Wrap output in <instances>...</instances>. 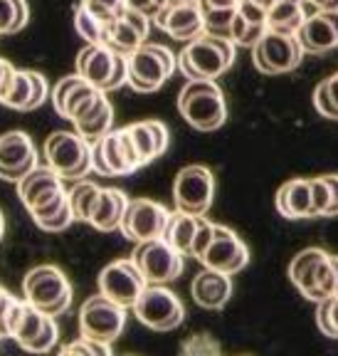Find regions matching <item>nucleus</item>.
<instances>
[{
    "label": "nucleus",
    "instance_id": "412c9836",
    "mask_svg": "<svg viewBox=\"0 0 338 356\" xmlns=\"http://www.w3.org/2000/svg\"><path fill=\"white\" fill-rule=\"evenodd\" d=\"M67 193L65 191V178L50 166H37L28 173L25 178L17 181V198L22 200V206L30 211L44 206L47 200L57 198V195Z\"/></svg>",
    "mask_w": 338,
    "mask_h": 356
},
{
    "label": "nucleus",
    "instance_id": "ddd939ff",
    "mask_svg": "<svg viewBox=\"0 0 338 356\" xmlns=\"http://www.w3.org/2000/svg\"><path fill=\"white\" fill-rule=\"evenodd\" d=\"M99 292L109 300H114L121 307H133L139 302V297L144 295V289L149 287L146 277L141 275V270L136 267V262L128 260H114L99 273Z\"/></svg>",
    "mask_w": 338,
    "mask_h": 356
},
{
    "label": "nucleus",
    "instance_id": "6e6d98bb",
    "mask_svg": "<svg viewBox=\"0 0 338 356\" xmlns=\"http://www.w3.org/2000/svg\"><path fill=\"white\" fill-rule=\"evenodd\" d=\"M252 3H255V6H260V8H264V10L269 13V8H272L277 0H252Z\"/></svg>",
    "mask_w": 338,
    "mask_h": 356
},
{
    "label": "nucleus",
    "instance_id": "6e6552de",
    "mask_svg": "<svg viewBox=\"0 0 338 356\" xmlns=\"http://www.w3.org/2000/svg\"><path fill=\"white\" fill-rule=\"evenodd\" d=\"M131 309L136 319L153 332H173L185 319V307L180 297L163 284H149Z\"/></svg>",
    "mask_w": 338,
    "mask_h": 356
},
{
    "label": "nucleus",
    "instance_id": "49530a36",
    "mask_svg": "<svg viewBox=\"0 0 338 356\" xmlns=\"http://www.w3.org/2000/svg\"><path fill=\"white\" fill-rule=\"evenodd\" d=\"M311 102H314V109L321 114L323 119H331V122H338V111L336 106H333L331 97H328V89H326V82H319L316 87H314V95H311Z\"/></svg>",
    "mask_w": 338,
    "mask_h": 356
},
{
    "label": "nucleus",
    "instance_id": "39448f33",
    "mask_svg": "<svg viewBox=\"0 0 338 356\" xmlns=\"http://www.w3.org/2000/svg\"><path fill=\"white\" fill-rule=\"evenodd\" d=\"M178 70V55L166 44L144 42L128 55V87L139 95H153Z\"/></svg>",
    "mask_w": 338,
    "mask_h": 356
},
{
    "label": "nucleus",
    "instance_id": "cd10ccee",
    "mask_svg": "<svg viewBox=\"0 0 338 356\" xmlns=\"http://www.w3.org/2000/svg\"><path fill=\"white\" fill-rule=\"evenodd\" d=\"M30 218L35 220V225L47 233H62L65 228H69L74 222L72 208H69V195L62 193L57 198L47 200L44 206L30 211Z\"/></svg>",
    "mask_w": 338,
    "mask_h": 356
},
{
    "label": "nucleus",
    "instance_id": "4be33fe9",
    "mask_svg": "<svg viewBox=\"0 0 338 356\" xmlns=\"http://www.w3.org/2000/svg\"><path fill=\"white\" fill-rule=\"evenodd\" d=\"M277 213L287 220H306L316 218L314 211V193H311V178H291L279 186L274 195Z\"/></svg>",
    "mask_w": 338,
    "mask_h": 356
},
{
    "label": "nucleus",
    "instance_id": "de8ad7c7",
    "mask_svg": "<svg viewBox=\"0 0 338 356\" xmlns=\"http://www.w3.org/2000/svg\"><path fill=\"white\" fill-rule=\"evenodd\" d=\"M124 84H128V55H119L117 52V62H114V72H111L109 82H106L104 92H117Z\"/></svg>",
    "mask_w": 338,
    "mask_h": 356
},
{
    "label": "nucleus",
    "instance_id": "5701e85b",
    "mask_svg": "<svg viewBox=\"0 0 338 356\" xmlns=\"http://www.w3.org/2000/svg\"><path fill=\"white\" fill-rule=\"evenodd\" d=\"M230 277L233 275L203 267V273L195 275L193 284H190V295H193L195 305L203 309H222L233 297V280Z\"/></svg>",
    "mask_w": 338,
    "mask_h": 356
},
{
    "label": "nucleus",
    "instance_id": "1a4fd4ad",
    "mask_svg": "<svg viewBox=\"0 0 338 356\" xmlns=\"http://www.w3.org/2000/svg\"><path fill=\"white\" fill-rule=\"evenodd\" d=\"M304 55L306 52L296 35L274 33V30H267L260 42L252 47L255 67L262 74H269V77L294 72L296 67L301 65V60H304Z\"/></svg>",
    "mask_w": 338,
    "mask_h": 356
},
{
    "label": "nucleus",
    "instance_id": "7c9ffc66",
    "mask_svg": "<svg viewBox=\"0 0 338 356\" xmlns=\"http://www.w3.org/2000/svg\"><path fill=\"white\" fill-rule=\"evenodd\" d=\"M101 95H104V92L96 89L94 84L82 82L79 87H74L72 92H69V97H67L65 102H62V106L57 109V114H60L62 119H69V122L74 124L77 119H82L84 114L96 104V99H99Z\"/></svg>",
    "mask_w": 338,
    "mask_h": 356
},
{
    "label": "nucleus",
    "instance_id": "e433bc0d",
    "mask_svg": "<svg viewBox=\"0 0 338 356\" xmlns=\"http://www.w3.org/2000/svg\"><path fill=\"white\" fill-rule=\"evenodd\" d=\"M237 8H217V10H205V33L215 38L233 40V22Z\"/></svg>",
    "mask_w": 338,
    "mask_h": 356
},
{
    "label": "nucleus",
    "instance_id": "13d9d810",
    "mask_svg": "<svg viewBox=\"0 0 338 356\" xmlns=\"http://www.w3.org/2000/svg\"><path fill=\"white\" fill-rule=\"evenodd\" d=\"M331 262H333V270H336V282H338V255H331Z\"/></svg>",
    "mask_w": 338,
    "mask_h": 356
},
{
    "label": "nucleus",
    "instance_id": "9d476101",
    "mask_svg": "<svg viewBox=\"0 0 338 356\" xmlns=\"http://www.w3.org/2000/svg\"><path fill=\"white\" fill-rule=\"evenodd\" d=\"M126 327V307L117 305L104 295L89 297L79 309V332L87 339L111 344Z\"/></svg>",
    "mask_w": 338,
    "mask_h": 356
},
{
    "label": "nucleus",
    "instance_id": "79ce46f5",
    "mask_svg": "<svg viewBox=\"0 0 338 356\" xmlns=\"http://www.w3.org/2000/svg\"><path fill=\"white\" fill-rule=\"evenodd\" d=\"M215 225H217V222L208 220L205 216L200 218L198 233H195L193 248H190V257H195V260H200V257L205 255V250H208V248H210L212 238H215Z\"/></svg>",
    "mask_w": 338,
    "mask_h": 356
},
{
    "label": "nucleus",
    "instance_id": "c9c22d12",
    "mask_svg": "<svg viewBox=\"0 0 338 356\" xmlns=\"http://www.w3.org/2000/svg\"><path fill=\"white\" fill-rule=\"evenodd\" d=\"M267 25L262 22H252L242 15V13H235V22H233V42L237 47H255L257 42L262 40V35L267 33Z\"/></svg>",
    "mask_w": 338,
    "mask_h": 356
},
{
    "label": "nucleus",
    "instance_id": "a878e982",
    "mask_svg": "<svg viewBox=\"0 0 338 356\" xmlns=\"http://www.w3.org/2000/svg\"><path fill=\"white\" fill-rule=\"evenodd\" d=\"M128 208V195L121 188H101L96 206L89 218V225L101 233H114L121 228V220L126 216Z\"/></svg>",
    "mask_w": 338,
    "mask_h": 356
},
{
    "label": "nucleus",
    "instance_id": "473e14b6",
    "mask_svg": "<svg viewBox=\"0 0 338 356\" xmlns=\"http://www.w3.org/2000/svg\"><path fill=\"white\" fill-rule=\"evenodd\" d=\"M74 28H77V35L84 40V44H104L106 38V20H101L99 15L84 8L79 3L74 8Z\"/></svg>",
    "mask_w": 338,
    "mask_h": 356
},
{
    "label": "nucleus",
    "instance_id": "72a5a7b5",
    "mask_svg": "<svg viewBox=\"0 0 338 356\" xmlns=\"http://www.w3.org/2000/svg\"><path fill=\"white\" fill-rule=\"evenodd\" d=\"M30 22L28 0H0V35H15Z\"/></svg>",
    "mask_w": 338,
    "mask_h": 356
},
{
    "label": "nucleus",
    "instance_id": "a19ab883",
    "mask_svg": "<svg viewBox=\"0 0 338 356\" xmlns=\"http://www.w3.org/2000/svg\"><path fill=\"white\" fill-rule=\"evenodd\" d=\"M60 356H114V354H111V344L82 337V339L67 344L65 349L60 351Z\"/></svg>",
    "mask_w": 338,
    "mask_h": 356
},
{
    "label": "nucleus",
    "instance_id": "4d7b16f0",
    "mask_svg": "<svg viewBox=\"0 0 338 356\" xmlns=\"http://www.w3.org/2000/svg\"><path fill=\"white\" fill-rule=\"evenodd\" d=\"M3 233H6V218H3V213H0V238H3Z\"/></svg>",
    "mask_w": 338,
    "mask_h": 356
},
{
    "label": "nucleus",
    "instance_id": "c85d7f7f",
    "mask_svg": "<svg viewBox=\"0 0 338 356\" xmlns=\"http://www.w3.org/2000/svg\"><path fill=\"white\" fill-rule=\"evenodd\" d=\"M111 124H114V106L106 99V92H104V95L96 99V104L92 106L82 119L74 122V131L82 134L84 139L96 141L111 131Z\"/></svg>",
    "mask_w": 338,
    "mask_h": 356
},
{
    "label": "nucleus",
    "instance_id": "052dcab7",
    "mask_svg": "<svg viewBox=\"0 0 338 356\" xmlns=\"http://www.w3.org/2000/svg\"><path fill=\"white\" fill-rule=\"evenodd\" d=\"M3 292H6V289H3V287H0V297H3Z\"/></svg>",
    "mask_w": 338,
    "mask_h": 356
},
{
    "label": "nucleus",
    "instance_id": "f257e3e1",
    "mask_svg": "<svg viewBox=\"0 0 338 356\" xmlns=\"http://www.w3.org/2000/svg\"><path fill=\"white\" fill-rule=\"evenodd\" d=\"M237 44L233 40L203 33L178 52V72L185 79H217L235 65Z\"/></svg>",
    "mask_w": 338,
    "mask_h": 356
},
{
    "label": "nucleus",
    "instance_id": "4468645a",
    "mask_svg": "<svg viewBox=\"0 0 338 356\" xmlns=\"http://www.w3.org/2000/svg\"><path fill=\"white\" fill-rule=\"evenodd\" d=\"M168 218H171V211L163 203L151 198H136L128 200L126 216H124L119 230L133 243H146V240L163 238Z\"/></svg>",
    "mask_w": 338,
    "mask_h": 356
},
{
    "label": "nucleus",
    "instance_id": "4c0bfd02",
    "mask_svg": "<svg viewBox=\"0 0 338 356\" xmlns=\"http://www.w3.org/2000/svg\"><path fill=\"white\" fill-rule=\"evenodd\" d=\"M22 307H25V300H17L10 292H3V297H0V339L12 337V329H15Z\"/></svg>",
    "mask_w": 338,
    "mask_h": 356
},
{
    "label": "nucleus",
    "instance_id": "37998d69",
    "mask_svg": "<svg viewBox=\"0 0 338 356\" xmlns=\"http://www.w3.org/2000/svg\"><path fill=\"white\" fill-rule=\"evenodd\" d=\"M50 82L44 79V74L35 72L30 70V104H28V111H35L44 104V102L50 99Z\"/></svg>",
    "mask_w": 338,
    "mask_h": 356
},
{
    "label": "nucleus",
    "instance_id": "423d86ee",
    "mask_svg": "<svg viewBox=\"0 0 338 356\" xmlns=\"http://www.w3.org/2000/svg\"><path fill=\"white\" fill-rule=\"evenodd\" d=\"M42 151L47 166L60 173L65 181H82L89 171H94L92 141L77 131H52L44 139Z\"/></svg>",
    "mask_w": 338,
    "mask_h": 356
},
{
    "label": "nucleus",
    "instance_id": "6ab92c4d",
    "mask_svg": "<svg viewBox=\"0 0 338 356\" xmlns=\"http://www.w3.org/2000/svg\"><path fill=\"white\" fill-rule=\"evenodd\" d=\"M149 30L151 17L141 15L136 10H124L121 15L106 22L104 44L119 52V55H131L133 50H139L141 44L149 40Z\"/></svg>",
    "mask_w": 338,
    "mask_h": 356
},
{
    "label": "nucleus",
    "instance_id": "c03bdc74",
    "mask_svg": "<svg viewBox=\"0 0 338 356\" xmlns=\"http://www.w3.org/2000/svg\"><path fill=\"white\" fill-rule=\"evenodd\" d=\"M84 8H89V10L94 13V15H99L101 20H114L117 15H121L124 10H126V6H124V0H79Z\"/></svg>",
    "mask_w": 338,
    "mask_h": 356
},
{
    "label": "nucleus",
    "instance_id": "f03ea898",
    "mask_svg": "<svg viewBox=\"0 0 338 356\" xmlns=\"http://www.w3.org/2000/svg\"><path fill=\"white\" fill-rule=\"evenodd\" d=\"M178 111L198 131H217L228 122V102L217 79H188L178 95Z\"/></svg>",
    "mask_w": 338,
    "mask_h": 356
},
{
    "label": "nucleus",
    "instance_id": "9b49d317",
    "mask_svg": "<svg viewBox=\"0 0 338 356\" xmlns=\"http://www.w3.org/2000/svg\"><path fill=\"white\" fill-rule=\"evenodd\" d=\"M215 198V176L203 163H190L176 176L173 184V203L176 211L190 216H205Z\"/></svg>",
    "mask_w": 338,
    "mask_h": 356
},
{
    "label": "nucleus",
    "instance_id": "2f4dec72",
    "mask_svg": "<svg viewBox=\"0 0 338 356\" xmlns=\"http://www.w3.org/2000/svg\"><path fill=\"white\" fill-rule=\"evenodd\" d=\"M99 193H101V186H96L94 181H84V178L74 184L72 191H67V195H69V208H72L74 220L89 222V218H92V211H94Z\"/></svg>",
    "mask_w": 338,
    "mask_h": 356
},
{
    "label": "nucleus",
    "instance_id": "a18cd8bd",
    "mask_svg": "<svg viewBox=\"0 0 338 356\" xmlns=\"http://www.w3.org/2000/svg\"><path fill=\"white\" fill-rule=\"evenodd\" d=\"M311 193H314V211H316V218H326L328 206H331V188H328L326 178L323 176L311 178Z\"/></svg>",
    "mask_w": 338,
    "mask_h": 356
},
{
    "label": "nucleus",
    "instance_id": "b1692460",
    "mask_svg": "<svg viewBox=\"0 0 338 356\" xmlns=\"http://www.w3.org/2000/svg\"><path fill=\"white\" fill-rule=\"evenodd\" d=\"M117 52L106 44H84L77 55V74L84 82L94 84L96 89L104 92L111 72H114Z\"/></svg>",
    "mask_w": 338,
    "mask_h": 356
},
{
    "label": "nucleus",
    "instance_id": "393cba45",
    "mask_svg": "<svg viewBox=\"0 0 338 356\" xmlns=\"http://www.w3.org/2000/svg\"><path fill=\"white\" fill-rule=\"evenodd\" d=\"M126 131L131 134L133 144H136V151L141 156V163H151L153 159L166 154L168 149V127L158 119H144V122L128 124Z\"/></svg>",
    "mask_w": 338,
    "mask_h": 356
},
{
    "label": "nucleus",
    "instance_id": "bb28decb",
    "mask_svg": "<svg viewBox=\"0 0 338 356\" xmlns=\"http://www.w3.org/2000/svg\"><path fill=\"white\" fill-rule=\"evenodd\" d=\"M306 17V0H277L267 13V28L274 33L296 35Z\"/></svg>",
    "mask_w": 338,
    "mask_h": 356
},
{
    "label": "nucleus",
    "instance_id": "f704fd0d",
    "mask_svg": "<svg viewBox=\"0 0 338 356\" xmlns=\"http://www.w3.org/2000/svg\"><path fill=\"white\" fill-rule=\"evenodd\" d=\"M0 104L10 106L17 111H28L30 104V70H15L10 84H8L6 95L0 99Z\"/></svg>",
    "mask_w": 338,
    "mask_h": 356
},
{
    "label": "nucleus",
    "instance_id": "58836bf2",
    "mask_svg": "<svg viewBox=\"0 0 338 356\" xmlns=\"http://www.w3.org/2000/svg\"><path fill=\"white\" fill-rule=\"evenodd\" d=\"M180 356H222V349L210 334H193L180 346Z\"/></svg>",
    "mask_w": 338,
    "mask_h": 356
},
{
    "label": "nucleus",
    "instance_id": "09e8293b",
    "mask_svg": "<svg viewBox=\"0 0 338 356\" xmlns=\"http://www.w3.org/2000/svg\"><path fill=\"white\" fill-rule=\"evenodd\" d=\"M84 79L79 77V74H67V77H62L60 82L55 84V89H52V106H55V111L62 106V102L69 97V92H72L74 87H79Z\"/></svg>",
    "mask_w": 338,
    "mask_h": 356
},
{
    "label": "nucleus",
    "instance_id": "bf43d9fd",
    "mask_svg": "<svg viewBox=\"0 0 338 356\" xmlns=\"http://www.w3.org/2000/svg\"><path fill=\"white\" fill-rule=\"evenodd\" d=\"M178 3H183V0H168V6H178Z\"/></svg>",
    "mask_w": 338,
    "mask_h": 356
},
{
    "label": "nucleus",
    "instance_id": "20e7f679",
    "mask_svg": "<svg viewBox=\"0 0 338 356\" xmlns=\"http://www.w3.org/2000/svg\"><path fill=\"white\" fill-rule=\"evenodd\" d=\"M22 295L28 305L50 317H60L72 305V282L57 265H40L25 275Z\"/></svg>",
    "mask_w": 338,
    "mask_h": 356
},
{
    "label": "nucleus",
    "instance_id": "0eeeda50",
    "mask_svg": "<svg viewBox=\"0 0 338 356\" xmlns=\"http://www.w3.org/2000/svg\"><path fill=\"white\" fill-rule=\"evenodd\" d=\"M92 163L101 176H128L144 166L126 127L92 141Z\"/></svg>",
    "mask_w": 338,
    "mask_h": 356
},
{
    "label": "nucleus",
    "instance_id": "c756f323",
    "mask_svg": "<svg viewBox=\"0 0 338 356\" xmlns=\"http://www.w3.org/2000/svg\"><path fill=\"white\" fill-rule=\"evenodd\" d=\"M200 218L203 216H190V213H180V211L171 213L163 240H166L171 248H176L183 257H190V248H193L195 233H198Z\"/></svg>",
    "mask_w": 338,
    "mask_h": 356
},
{
    "label": "nucleus",
    "instance_id": "a211bd4d",
    "mask_svg": "<svg viewBox=\"0 0 338 356\" xmlns=\"http://www.w3.org/2000/svg\"><path fill=\"white\" fill-rule=\"evenodd\" d=\"M153 22L168 38L190 42V40L200 38V35L205 33V10L200 6V0H183L178 6L163 8L153 17Z\"/></svg>",
    "mask_w": 338,
    "mask_h": 356
},
{
    "label": "nucleus",
    "instance_id": "f8f14e48",
    "mask_svg": "<svg viewBox=\"0 0 338 356\" xmlns=\"http://www.w3.org/2000/svg\"><path fill=\"white\" fill-rule=\"evenodd\" d=\"M131 260L136 262V267L141 270V275L146 277L149 284H166L173 282L176 277H180L183 273V255L171 248L163 238L146 240V243H136L131 252Z\"/></svg>",
    "mask_w": 338,
    "mask_h": 356
},
{
    "label": "nucleus",
    "instance_id": "7ed1b4c3",
    "mask_svg": "<svg viewBox=\"0 0 338 356\" xmlns=\"http://www.w3.org/2000/svg\"><path fill=\"white\" fill-rule=\"evenodd\" d=\"M289 280L309 302H323L338 295L336 270L323 248H306L289 262Z\"/></svg>",
    "mask_w": 338,
    "mask_h": 356
},
{
    "label": "nucleus",
    "instance_id": "5fc2aeb1",
    "mask_svg": "<svg viewBox=\"0 0 338 356\" xmlns=\"http://www.w3.org/2000/svg\"><path fill=\"white\" fill-rule=\"evenodd\" d=\"M316 10H338V0H306Z\"/></svg>",
    "mask_w": 338,
    "mask_h": 356
},
{
    "label": "nucleus",
    "instance_id": "f3484780",
    "mask_svg": "<svg viewBox=\"0 0 338 356\" xmlns=\"http://www.w3.org/2000/svg\"><path fill=\"white\" fill-rule=\"evenodd\" d=\"M33 168H37V149H35V141L30 139V134H3L0 136V178L17 184Z\"/></svg>",
    "mask_w": 338,
    "mask_h": 356
},
{
    "label": "nucleus",
    "instance_id": "2eb2a0df",
    "mask_svg": "<svg viewBox=\"0 0 338 356\" xmlns=\"http://www.w3.org/2000/svg\"><path fill=\"white\" fill-rule=\"evenodd\" d=\"M198 262L203 267H208V270H217V273H225V275H237L250 262V248L244 245V240L233 228L215 225V238H212L210 248H208L205 255L200 257Z\"/></svg>",
    "mask_w": 338,
    "mask_h": 356
},
{
    "label": "nucleus",
    "instance_id": "3c124183",
    "mask_svg": "<svg viewBox=\"0 0 338 356\" xmlns=\"http://www.w3.org/2000/svg\"><path fill=\"white\" fill-rule=\"evenodd\" d=\"M326 184L331 188V206H328L326 218H336L338 216V173H326Z\"/></svg>",
    "mask_w": 338,
    "mask_h": 356
},
{
    "label": "nucleus",
    "instance_id": "8fccbe9b",
    "mask_svg": "<svg viewBox=\"0 0 338 356\" xmlns=\"http://www.w3.org/2000/svg\"><path fill=\"white\" fill-rule=\"evenodd\" d=\"M124 6H126V10H136L153 20L163 8H168V0H124Z\"/></svg>",
    "mask_w": 338,
    "mask_h": 356
},
{
    "label": "nucleus",
    "instance_id": "aec40b11",
    "mask_svg": "<svg viewBox=\"0 0 338 356\" xmlns=\"http://www.w3.org/2000/svg\"><path fill=\"white\" fill-rule=\"evenodd\" d=\"M309 55H323L338 47V10H316L304 20L296 33Z\"/></svg>",
    "mask_w": 338,
    "mask_h": 356
},
{
    "label": "nucleus",
    "instance_id": "dca6fc26",
    "mask_svg": "<svg viewBox=\"0 0 338 356\" xmlns=\"http://www.w3.org/2000/svg\"><path fill=\"white\" fill-rule=\"evenodd\" d=\"M57 337H60V329H57L55 317L25 302L10 339H15L30 354H47L57 344Z\"/></svg>",
    "mask_w": 338,
    "mask_h": 356
},
{
    "label": "nucleus",
    "instance_id": "603ef678",
    "mask_svg": "<svg viewBox=\"0 0 338 356\" xmlns=\"http://www.w3.org/2000/svg\"><path fill=\"white\" fill-rule=\"evenodd\" d=\"M12 74H15V67H12L8 60L0 57V99H3V95H6V89H8V84H10Z\"/></svg>",
    "mask_w": 338,
    "mask_h": 356
},
{
    "label": "nucleus",
    "instance_id": "864d4df0",
    "mask_svg": "<svg viewBox=\"0 0 338 356\" xmlns=\"http://www.w3.org/2000/svg\"><path fill=\"white\" fill-rule=\"evenodd\" d=\"M323 82H326L328 97H331L333 106H336V111H338V72H336V74H331V77H326Z\"/></svg>",
    "mask_w": 338,
    "mask_h": 356
},
{
    "label": "nucleus",
    "instance_id": "ea45409f",
    "mask_svg": "<svg viewBox=\"0 0 338 356\" xmlns=\"http://www.w3.org/2000/svg\"><path fill=\"white\" fill-rule=\"evenodd\" d=\"M316 324L326 337L338 339V295L319 302L316 309Z\"/></svg>",
    "mask_w": 338,
    "mask_h": 356
}]
</instances>
